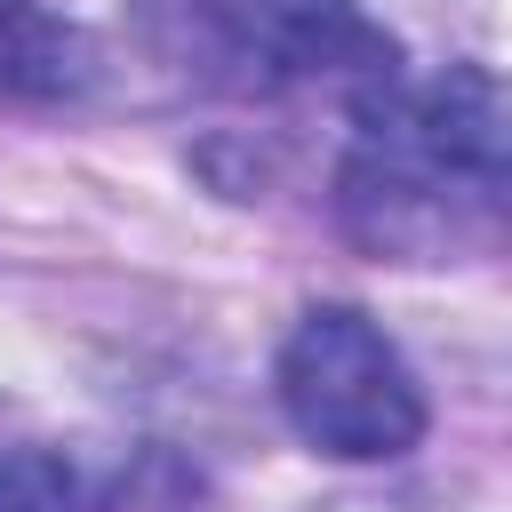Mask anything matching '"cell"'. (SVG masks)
<instances>
[{
	"mask_svg": "<svg viewBox=\"0 0 512 512\" xmlns=\"http://www.w3.org/2000/svg\"><path fill=\"white\" fill-rule=\"evenodd\" d=\"M504 184H512V112L488 64L392 80L352 104L336 208L368 248L432 264L456 240L496 232Z\"/></svg>",
	"mask_w": 512,
	"mask_h": 512,
	"instance_id": "6da1fadb",
	"label": "cell"
},
{
	"mask_svg": "<svg viewBox=\"0 0 512 512\" xmlns=\"http://www.w3.org/2000/svg\"><path fill=\"white\" fill-rule=\"evenodd\" d=\"M272 392L296 440L336 464H392L432 424L416 368L400 360L384 320L360 304H312L272 360Z\"/></svg>",
	"mask_w": 512,
	"mask_h": 512,
	"instance_id": "7a4b0ae2",
	"label": "cell"
},
{
	"mask_svg": "<svg viewBox=\"0 0 512 512\" xmlns=\"http://www.w3.org/2000/svg\"><path fill=\"white\" fill-rule=\"evenodd\" d=\"M208 32L256 64L264 80H320L344 96V112L400 72V40L360 8V0H200Z\"/></svg>",
	"mask_w": 512,
	"mask_h": 512,
	"instance_id": "3957f363",
	"label": "cell"
},
{
	"mask_svg": "<svg viewBox=\"0 0 512 512\" xmlns=\"http://www.w3.org/2000/svg\"><path fill=\"white\" fill-rule=\"evenodd\" d=\"M96 88V40L48 0H0V104H80Z\"/></svg>",
	"mask_w": 512,
	"mask_h": 512,
	"instance_id": "277c9868",
	"label": "cell"
},
{
	"mask_svg": "<svg viewBox=\"0 0 512 512\" xmlns=\"http://www.w3.org/2000/svg\"><path fill=\"white\" fill-rule=\"evenodd\" d=\"M0 512H80V488H72L64 456L0 448Z\"/></svg>",
	"mask_w": 512,
	"mask_h": 512,
	"instance_id": "5b68a950",
	"label": "cell"
}]
</instances>
